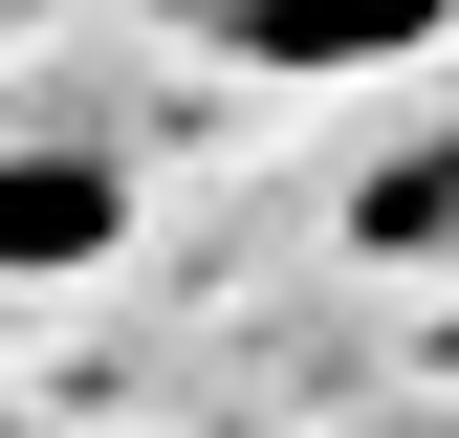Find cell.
<instances>
[{"label": "cell", "instance_id": "cell-1", "mask_svg": "<svg viewBox=\"0 0 459 438\" xmlns=\"http://www.w3.org/2000/svg\"><path fill=\"white\" fill-rule=\"evenodd\" d=\"M109 241H132V176L88 132H0V285H88Z\"/></svg>", "mask_w": 459, "mask_h": 438}, {"label": "cell", "instance_id": "cell-2", "mask_svg": "<svg viewBox=\"0 0 459 438\" xmlns=\"http://www.w3.org/2000/svg\"><path fill=\"white\" fill-rule=\"evenodd\" d=\"M176 22H219L241 66H394V44H437V0H176Z\"/></svg>", "mask_w": 459, "mask_h": 438}, {"label": "cell", "instance_id": "cell-3", "mask_svg": "<svg viewBox=\"0 0 459 438\" xmlns=\"http://www.w3.org/2000/svg\"><path fill=\"white\" fill-rule=\"evenodd\" d=\"M351 241H372V263H459V132H437V153H394V176L351 197Z\"/></svg>", "mask_w": 459, "mask_h": 438}, {"label": "cell", "instance_id": "cell-4", "mask_svg": "<svg viewBox=\"0 0 459 438\" xmlns=\"http://www.w3.org/2000/svg\"><path fill=\"white\" fill-rule=\"evenodd\" d=\"M0 438H22V416H0Z\"/></svg>", "mask_w": 459, "mask_h": 438}]
</instances>
